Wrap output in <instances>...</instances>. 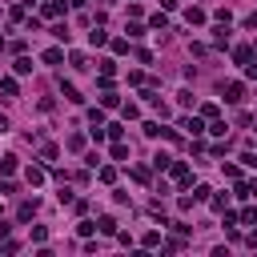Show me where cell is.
Segmentation results:
<instances>
[{"mask_svg": "<svg viewBox=\"0 0 257 257\" xmlns=\"http://www.w3.org/2000/svg\"><path fill=\"white\" fill-rule=\"evenodd\" d=\"M88 120H92V128H96V124H104V112H100V108H88Z\"/></svg>", "mask_w": 257, "mask_h": 257, "instance_id": "cell-29", "label": "cell"}, {"mask_svg": "<svg viewBox=\"0 0 257 257\" xmlns=\"http://www.w3.org/2000/svg\"><path fill=\"white\" fill-rule=\"evenodd\" d=\"M60 92H64V100H72V104H80L84 96H80V88L76 84H68V80H60Z\"/></svg>", "mask_w": 257, "mask_h": 257, "instance_id": "cell-4", "label": "cell"}, {"mask_svg": "<svg viewBox=\"0 0 257 257\" xmlns=\"http://www.w3.org/2000/svg\"><path fill=\"white\" fill-rule=\"evenodd\" d=\"M237 221H241V225H257V209H241Z\"/></svg>", "mask_w": 257, "mask_h": 257, "instance_id": "cell-19", "label": "cell"}, {"mask_svg": "<svg viewBox=\"0 0 257 257\" xmlns=\"http://www.w3.org/2000/svg\"><path fill=\"white\" fill-rule=\"evenodd\" d=\"M245 24H249V28H257V12H253V16H245Z\"/></svg>", "mask_w": 257, "mask_h": 257, "instance_id": "cell-34", "label": "cell"}, {"mask_svg": "<svg viewBox=\"0 0 257 257\" xmlns=\"http://www.w3.org/2000/svg\"><path fill=\"white\" fill-rule=\"evenodd\" d=\"M12 72H16V76H28V72H32V60H28V56H16Z\"/></svg>", "mask_w": 257, "mask_h": 257, "instance_id": "cell-7", "label": "cell"}, {"mask_svg": "<svg viewBox=\"0 0 257 257\" xmlns=\"http://www.w3.org/2000/svg\"><path fill=\"white\" fill-rule=\"evenodd\" d=\"M16 169H20V161H16V157H0V173H4V177H12Z\"/></svg>", "mask_w": 257, "mask_h": 257, "instance_id": "cell-10", "label": "cell"}, {"mask_svg": "<svg viewBox=\"0 0 257 257\" xmlns=\"http://www.w3.org/2000/svg\"><path fill=\"white\" fill-rule=\"evenodd\" d=\"M44 64H64V48H44Z\"/></svg>", "mask_w": 257, "mask_h": 257, "instance_id": "cell-5", "label": "cell"}, {"mask_svg": "<svg viewBox=\"0 0 257 257\" xmlns=\"http://www.w3.org/2000/svg\"><path fill=\"white\" fill-rule=\"evenodd\" d=\"M68 149H72V153H80V149H84V137H80V133H72V137H68Z\"/></svg>", "mask_w": 257, "mask_h": 257, "instance_id": "cell-25", "label": "cell"}, {"mask_svg": "<svg viewBox=\"0 0 257 257\" xmlns=\"http://www.w3.org/2000/svg\"><path fill=\"white\" fill-rule=\"evenodd\" d=\"M185 20H189V24H205V12L193 4V8H185Z\"/></svg>", "mask_w": 257, "mask_h": 257, "instance_id": "cell-11", "label": "cell"}, {"mask_svg": "<svg viewBox=\"0 0 257 257\" xmlns=\"http://www.w3.org/2000/svg\"><path fill=\"white\" fill-rule=\"evenodd\" d=\"M112 157H116V161H124V157H128V149H124V141H112Z\"/></svg>", "mask_w": 257, "mask_h": 257, "instance_id": "cell-26", "label": "cell"}, {"mask_svg": "<svg viewBox=\"0 0 257 257\" xmlns=\"http://www.w3.org/2000/svg\"><path fill=\"white\" fill-rule=\"evenodd\" d=\"M141 245H145V249H157V245H161V233H157V229H149V233L141 237Z\"/></svg>", "mask_w": 257, "mask_h": 257, "instance_id": "cell-14", "label": "cell"}, {"mask_svg": "<svg viewBox=\"0 0 257 257\" xmlns=\"http://www.w3.org/2000/svg\"><path fill=\"white\" fill-rule=\"evenodd\" d=\"M209 205H213L217 213H225V209H229V197H209Z\"/></svg>", "mask_w": 257, "mask_h": 257, "instance_id": "cell-27", "label": "cell"}, {"mask_svg": "<svg viewBox=\"0 0 257 257\" xmlns=\"http://www.w3.org/2000/svg\"><path fill=\"white\" fill-rule=\"evenodd\" d=\"M104 133H108L112 141H120V137H124V128H120V124H104Z\"/></svg>", "mask_w": 257, "mask_h": 257, "instance_id": "cell-30", "label": "cell"}, {"mask_svg": "<svg viewBox=\"0 0 257 257\" xmlns=\"http://www.w3.org/2000/svg\"><path fill=\"white\" fill-rule=\"evenodd\" d=\"M96 177H100L104 185H112V181H116V169H112V165H100V169H96Z\"/></svg>", "mask_w": 257, "mask_h": 257, "instance_id": "cell-13", "label": "cell"}, {"mask_svg": "<svg viewBox=\"0 0 257 257\" xmlns=\"http://www.w3.org/2000/svg\"><path fill=\"white\" fill-rule=\"evenodd\" d=\"M56 157H60V149H56V145H44V149H40V161H48V165H52Z\"/></svg>", "mask_w": 257, "mask_h": 257, "instance_id": "cell-17", "label": "cell"}, {"mask_svg": "<svg viewBox=\"0 0 257 257\" xmlns=\"http://www.w3.org/2000/svg\"><path fill=\"white\" fill-rule=\"evenodd\" d=\"M88 40H92V44H108V32H104L100 24H92V32H88Z\"/></svg>", "mask_w": 257, "mask_h": 257, "instance_id": "cell-12", "label": "cell"}, {"mask_svg": "<svg viewBox=\"0 0 257 257\" xmlns=\"http://www.w3.org/2000/svg\"><path fill=\"white\" fill-rule=\"evenodd\" d=\"M153 165H157V169H169L173 161H169V153H157V157H153Z\"/></svg>", "mask_w": 257, "mask_h": 257, "instance_id": "cell-31", "label": "cell"}, {"mask_svg": "<svg viewBox=\"0 0 257 257\" xmlns=\"http://www.w3.org/2000/svg\"><path fill=\"white\" fill-rule=\"evenodd\" d=\"M201 116L205 120H217V104H201Z\"/></svg>", "mask_w": 257, "mask_h": 257, "instance_id": "cell-28", "label": "cell"}, {"mask_svg": "<svg viewBox=\"0 0 257 257\" xmlns=\"http://www.w3.org/2000/svg\"><path fill=\"white\" fill-rule=\"evenodd\" d=\"M161 249H165V253H181V249H185V241H177V237H173V241H161Z\"/></svg>", "mask_w": 257, "mask_h": 257, "instance_id": "cell-22", "label": "cell"}, {"mask_svg": "<svg viewBox=\"0 0 257 257\" xmlns=\"http://www.w3.org/2000/svg\"><path fill=\"white\" fill-rule=\"evenodd\" d=\"M24 177H28V185H44V169H36V165H32Z\"/></svg>", "mask_w": 257, "mask_h": 257, "instance_id": "cell-18", "label": "cell"}, {"mask_svg": "<svg viewBox=\"0 0 257 257\" xmlns=\"http://www.w3.org/2000/svg\"><path fill=\"white\" fill-rule=\"evenodd\" d=\"M249 185V197H257V181H245Z\"/></svg>", "mask_w": 257, "mask_h": 257, "instance_id": "cell-33", "label": "cell"}, {"mask_svg": "<svg viewBox=\"0 0 257 257\" xmlns=\"http://www.w3.org/2000/svg\"><path fill=\"white\" fill-rule=\"evenodd\" d=\"M120 112H124V120H137V116H141V108H137V104H133V100H128V104H124V108H120Z\"/></svg>", "mask_w": 257, "mask_h": 257, "instance_id": "cell-24", "label": "cell"}, {"mask_svg": "<svg viewBox=\"0 0 257 257\" xmlns=\"http://www.w3.org/2000/svg\"><path fill=\"white\" fill-rule=\"evenodd\" d=\"M169 169H173V181H177V185H181V189H185V185H189V181H193V173H189V165H185V161H173V165H169Z\"/></svg>", "mask_w": 257, "mask_h": 257, "instance_id": "cell-2", "label": "cell"}, {"mask_svg": "<svg viewBox=\"0 0 257 257\" xmlns=\"http://www.w3.org/2000/svg\"><path fill=\"white\" fill-rule=\"evenodd\" d=\"M68 64H72V68H88V56H84V52H68Z\"/></svg>", "mask_w": 257, "mask_h": 257, "instance_id": "cell-16", "label": "cell"}, {"mask_svg": "<svg viewBox=\"0 0 257 257\" xmlns=\"http://www.w3.org/2000/svg\"><path fill=\"white\" fill-rule=\"evenodd\" d=\"M221 92H225V100H229V104H241V100H245V84H241V80H229Z\"/></svg>", "mask_w": 257, "mask_h": 257, "instance_id": "cell-1", "label": "cell"}, {"mask_svg": "<svg viewBox=\"0 0 257 257\" xmlns=\"http://www.w3.org/2000/svg\"><path fill=\"white\" fill-rule=\"evenodd\" d=\"M193 201H209V185H197L193 189Z\"/></svg>", "mask_w": 257, "mask_h": 257, "instance_id": "cell-32", "label": "cell"}, {"mask_svg": "<svg viewBox=\"0 0 257 257\" xmlns=\"http://www.w3.org/2000/svg\"><path fill=\"white\" fill-rule=\"evenodd\" d=\"M253 133H257V128H253Z\"/></svg>", "mask_w": 257, "mask_h": 257, "instance_id": "cell-36", "label": "cell"}, {"mask_svg": "<svg viewBox=\"0 0 257 257\" xmlns=\"http://www.w3.org/2000/svg\"><path fill=\"white\" fill-rule=\"evenodd\" d=\"M0 92H4V96H20V84H16L12 76H4V80H0Z\"/></svg>", "mask_w": 257, "mask_h": 257, "instance_id": "cell-8", "label": "cell"}, {"mask_svg": "<svg viewBox=\"0 0 257 257\" xmlns=\"http://www.w3.org/2000/svg\"><path fill=\"white\" fill-rule=\"evenodd\" d=\"M16 217H20V221H32V217H36V201H20Z\"/></svg>", "mask_w": 257, "mask_h": 257, "instance_id": "cell-6", "label": "cell"}, {"mask_svg": "<svg viewBox=\"0 0 257 257\" xmlns=\"http://www.w3.org/2000/svg\"><path fill=\"white\" fill-rule=\"evenodd\" d=\"M96 229H100V233H108V237H112V233H116V221H112V217H100V221H96Z\"/></svg>", "mask_w": 257, "mask_h": 257, "instance_id": "cell-20", "label": "cell"}, {"mask_svg": "<svg viewBox=\"0 0 257 257\" xmlns=\"http://www.w3.org/2000/svg\"><path fill=\"white\" fill-rule=\"evenodd\" d=\"M149 24H153L157 32H165V28H169V20H165V12H157V16H149Z\"/></svg>", "mask_w": 257, "mask_h": 257, "instance_id": "cell-21", "label": "cell"}, {"mask_svg": "<svg viewBox=\"0 0 257 257\" xmlns=\"http://www.w3.org/2000/svg\"><path fill=\"white\" fill-rule=\"evenodd\" d=\"M181 128H189L193 137H197V133H205V124H201V116H185V120H181Z\"/></svg>", "mask_w": 257, "mask_h": 257, "instance_id": "cell-9", "label": "cell"}, {"mask_svg": "<svg viewBox=\"0 0 257 257\" xmlns=\"http://www.w3.org/2000/svg\"><path fill=\"white\" fill-rule=\"evenodd\" d=\"M0 133H8V116L4 112H0Z\"/></svg>", "mask_w": 257, "mask_h": 257, "instance_id": "cell-35", "label": "cell"}, {"mask_svg": "<svg viewBox=\"0 0 257 257\" xmlns=\"http://www.w3.org/2000/svg\"><path fill=\"white\" fill-rule=\"evenodd\" d=\"M100 104H104V108H116L120 100H116V92H108V88H104V96H100Z\"/></svg>", "mask_w": 257, "mask_h": 257, "instance_id": "cell-23", "label": "cell"}, {"mask_svg": "<svg viewBox=\"0 0 257 257\" xmlns=\"http://www.w3.org/2000/svg\"><path fill=\"white\" fill-rule=\"evenodd\" d=\"M233 60H237L241 68H245V64H253V48H249V44H237V48H233Z\"/></svg>", "mask_w": 257, "mask_h": 257, "instance_id": "cell-3", "label": "cell"}, {"mask_svg": "<svg viewBox=\"0 0 257 257\" xmlns=\"http://www.w3.org/2000/svg\"><path fill=\"white\" fill-rule=\"evenodd\" d=\"M40 12H44V16H60V12H64V4H60V0H44V8H40Z\"/></svg>", "mask_w": 257, "mask_h": 257, "instance_id": "cell-15", "label": "cell"}]
</instances>
